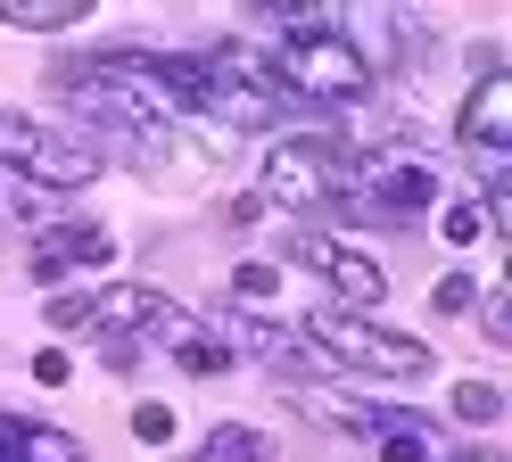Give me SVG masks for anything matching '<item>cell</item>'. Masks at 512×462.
<instances>
[{"label":"cell","mask_w":512,"mask_h":462,"mask_svg":"<svg viewBox=\"0 0 512 462\" xmlns=\"http://www.w3.org/2000/svg\"><path fill=\"white\" fill-rule=\"evenodd\" d=\"M149 339L166 347V355L182 363V372H199V380H215V372H232V347H223V339H215L207 322H190V314H174V306H166V314L149 322Z\"/></svg>","instance_id":"obj_10"},{"label":"cell","mask_w":512,"mask_h":462,"mask_svg":"<svg viewBox=\"0 0 512 462\" xmlns=\"http://www.w3.org/2000/svg\"><path fill=\"white\" fill-rule=\"evenodd\" d=\"M281 256H298V264H314L339 297H347V314H372L380 297H389V273H380L372 256H356V248H339V240H314V231H281Z\"/></svg>","instance_id":"obj_7"},{"label":"cell","mask_w":512,"mask_h":462,"mask_svg":"<svg viewBox=\"0 0 512 462\" xmlns=\"http://www.w3.org/2000/svg\"><path fill=\"white\" fill-rule=\"evenodd\" d=\"M306 347L331 363V372H380V380H422L430 372V347L422 339H405V330H380L364 314H314L306 322Z\"/></svg>","instance_id":"obj_2"},{"label":"cell","mask_w":512,"mask_h":462,"mask_svg":"<svg viewBox=\"0 0 512 462\" xmlns=\"http://www.w3.org/2000/svg\"><path fill=\"white\" fill-rule=\"evenodd\" d=\"M339 190H347V149L339 141H281L265 157V182H256L265 207H331Z\"/></svg>","instance_id":"obj_4"},{"label":"cell","mask_w":512,"mask_h":462,"mask_svg":"<svg viewBox=\"0 0 512 462\" xmlns=\"http://www.w3.org/2000/svg\"><path fill=\"white\" fill-rule=\"evenodd\" d=\"M455 141L479 157V174H488V215L504 207V157H512V83L504 75H479V91L463 99V116H455Z\"/></svg>","instance_id":"obj_6"},{"label":"cell","mask_w":512,"mask_h":462,"mask_svg":"<svg viewBox=\"0 0 512 462\" xmlns=\"http://www.w3.org/2000/svg\"><path fill=\"white\" fill-rule=\"evenodd\" d=\"M380 462H430V429H397V438H380Z\"/></svg>","instance_id":"obj_19"},{"label":"cell","mask_w":512,"mask_h":462,"mask_svg":"<svg viewBox=\"0 0 512 462\" xmlns=\"http://www.w3.org/2000/svg\"><path fill=\"white\" fill-rule=\"evenodd\" d=\"M199 462H273V438L265 429H240V421H223L215 438H207V454Z\"/></svg>","instance_id":"obj_13"},{"label":"cell","mask_w":512,"mask_h":462,"mask_svg":"<svg viewBox=\"0 0 512 462\" xmlns=\"http://www.w3.org/2000/svg\"><path fill=\"white\" fill-rule=\"evenodd\" d=\"M446 462H504V454H446Z\"/></svg>","instance_id":"obj_22"},{"label":"cell","mask_w":512,"mask_h":462,"mask_svg":"<svg viewBox=\"0 0 512 462\" xmlns=\"http://www.w3.org/2000/svg\"><path fill=\"white\" fill-rule=\"evenodd\" d=\"M91 9L83 0H0V25H25V33H58V25H83Z\"/></svg>","instance_id":"obj_12"},{"label":"cell","mask_w":512,"mask_h":462,"mask_svg":"<svg viewBox=\"0 0 512 462\" xmlns=\"http://www.w3.org/2000/svg\"><path fill=\"white\" fill-rule=\"evenodd\" d=\"M157 314H166V297H157L149 281H108L91 297H50V322L58 330H100V339H133V330H149Z\"/></svg>","instance_id":"obj_5"},{"label":"cell","mask_w":512,"mask_h":462,"mask_svg":"<svg viewBox=\"0 0 512 462\" xmlns=\"http://www.w3.org/2000/svg\"><path fill=\"white\" fill-rule=\"evenodd\" d=\"M232 297H248V306H256V297H273V264H240V273H232Z\"/></svg>","instance_id":"obj_20"},{"label":"cell","mask_w":512,"mask_h":462,"mask_svg":"<svg viewBox=\"0 0 512 462\" xmlns=\"http://www.w3.org/2000/svg\"><path fill=\"white\" fill-rule=\"evenodd\" d=\"M0 462H83V446L50 421H25V413H0Z\"/></svg>","instance_id":"obj_11"},{"label":"cell","mask_w":512,"mask_h":462,"mask_svg":"<svg viewBox=\"0 0 512 462\" xmlns=\"http://www.w3.org/2000/svg\"><path fill=\"white\" fill-rule=\"evenodd\" d=\"M455 413H463V421H504V396H496L488 380H463V388H455Z\"/></svg>","instance_id":"obj_16"},{"label":"cell","mask_w":512,"mask_h":462,"mask_svg":"<svg viewBox=\"0 0 512 462\" xmlns=\"http://www.w3.org/2000/svg\"><path fill=\"white\" fill-rule=\"evenodd\" d=\"M347 215H380V223H413L438 207V165L413 157V149H372V157H347V190H339Z\"/></svg>","instance_id":"obj_3"},{"label":"cell","mask_w":512,"mask_h":462,"mask_svg":"<svg viewBox=\"0 0 512 462\" xmlns=\"http://www.w3.org/2000/svg\"><path fill=\"white\" fill-rule=\"evenodd\" d=\"M0 174L34 182V190H83L100 174V149L67 124H42V116H9L0 108Z\"/></svg>","instance_id":"obj_1"},{"label":"cell","mask_w":512,"mask_h":462,"mask_svg":"<svg viewBox=\"0 0 512 462\" xmlns=\"http://www.w3.org/2000/svg\"><path fill=\"white\" fill-rule=\"evenodd\" d=\"M67 372H75V363L58 355V347H42V355H34V380H42V388H67Z\"/></svg>","instance_id":"obj_21"},{"label":"cell","mask_w":512,"mask_h":462,"mask_svg":"<svg viewBox=\"0 0 512 462\" xmlns=\"http://www.w3.org/2000/svg\"><path fill=\"white\" fill-rule=\"evenodd\" d=\"M42 215H50V190L17 182V174H0V223H42Z\"/></svg>","instance_id":"obj_14"},{"label":"cell","mask_w":512,"mask_h":462,"mask_svg":"<svg viewBox=\"0 0 512 462\" xmlns=\"http://www.w3.org/2000/svg\"><path fill=\"white\" fill-rule=\"evenodd\" d=\"M298 413L347 429V438H397V429H430L422 413H397V405H372V396H347V388H290Z\"/></svg>","instance_id":"obj_8"},{"label":"cell","mask_w":512,"mask_h":462,"mask_svg":"<svg viewBox=\"0 0 512 462\" xmlns=\"http://www.w3.org/2000/svg\"><path fill=\"white\" fill-rule=\"evenodd\" d=\"M471 240H488V198H455L446 207V248H471Z\"/></svg>","instance_id":"obj_15"},{"label":"cell","mask_w":512,"mask_h":462,"mask_svg":"<svg viewBox=\"0 0 512 462\" xmlns=\"http://www.w3.org/2000/svg\"><path fill=\"white\" fill-rule=\"evenodd\" d=\"M34 281H67V273H83V264H116V231H100V223H58L50 240H34Z\"/></svg>","instance_id":"obj_9"},{"label":"cell","mask_w":512,"mask_h":462,"mask_svg":"<svg viewBox=\"0 0 512 462\" xmlns=\"http://www.w3.org/2000/svg\"><path fill=\"white\" fill-rule=\"evenodd\" d=\"M430 306H438V314H471V306H479V281H471V273H446V281L430 289Z\"/></svg>","instance_id":"obj_17"},{"label":"cell","mask_w":512,"mask_h":462,"mask_svg":"<svg viewBox=\"0 0 512 462\" xmlns=\"http://www.w3.org/2000/svg\"><path fill=\"white\" fill-rule=\"evenodd\" d=\"M133 438L141 446H174V413L166 405H133Z\"/></svg>","instance_id":"obj_18"}]
</instances>
